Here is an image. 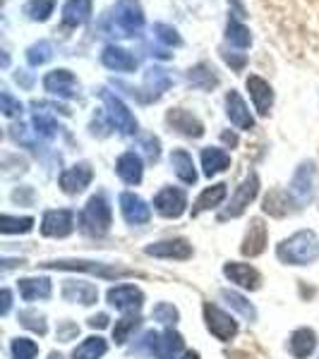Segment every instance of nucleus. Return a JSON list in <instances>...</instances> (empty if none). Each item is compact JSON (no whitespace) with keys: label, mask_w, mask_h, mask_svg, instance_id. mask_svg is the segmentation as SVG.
<instances>
[{"label":"nucleus","mask_w":319,"mask_h":359,"mask_svg":"<svg viewBox=\"0 0 319 359\" xmlns=\"http://www.w3.org/2000/svg\"><path fill=\"white\" fill-rule=\"evenodd\" d=\"M257 192H259V177L252 172V175L245 177V182H242L240 187L235 189V194H233V199H230L228 208H226V211H221V216H219V218H221V221H228V218H237L242 211H245L247 206L252 204L254 196H257Z\"/></svg>","instance_id":"423d86ee"},{"label":"nucleus","mask_w":319,"mask_h":359,"mask_svg":"<svg viewBox=\"0 0 319 359\" xmlns=\"http://www.w3.org/2000/svg\"><path fill=\"white\" fill-rule=\"evenodd\" d=\"M91 17V0H67L63 5V22L67 27H79Z\"/></svg>","instance_id":"393cba45"},{"label":"nucleus","mask_w":319,"mask_h":359,"mask_svg":"<svg viewBox=\"0 0 319 359\" xmlns=\"http://www.w3.org/2000/svg\"><path fill=\"white\" fill-rule=\"evenodd\" d=\"M63 297L67 302H79V304H94L98 299V292L91 283H82V280H67L63 285Z\"/></svg>","instance_id":"5701e85b"},{"label":"nucleus","mask_w":319,"mask_h":359,"mask_svg":"<svg viewBox=\"0 0 319 359\" xmlns=\"http://www.w3.org/2000/svg\"><path fill=\"white\" fill-rule=\"evenodd\" d=\"M276 257L283 264L291 266H307L319 259V240L312 230H300L291 235L276 247Z\"/></svg>","instance_id":"f257e3e1"},{"label":"nucleus","mask_w":319,"mask_h":359,"mask_svg":"<svg viewBox=\"0 0 319 359\" xmlns=\"http://www.w3.org/2000/svg\"><path fill=\"white\" fill-rule=\"evenodd\" d=\"M139 323H142V318H139V316H127V318H120V321H115L113 340L118 345L127 343V340H130V335L139 328Z\"/></svg>","instance_id":"e433bc0d"},{"label":"nucleus","mask_w":319,"mask_h":359,"mask_svg":"<svg viewBox=\"0 0 319 359\" xmlns=\"http://www.w3.org/2000/svg\"><path fill=\"white\" fill-rule=\"evenodd\" d=\"M10 311V290H3V306H0V314H8Z\"/></svg>","instance_id":"603ef678"},{"label":"nucleus","mask_w":319,"mask_h":359,"mask_svg":"<svg viewBox=\"0 0 319 359\" xmlns=\"http://www.w3.org/2000/svg\"><path fill=\"white\" fill-rule=\"evenodd\" d=\"M79 230L89 237H103L111 230V206L103 194H96L86 201L79 213Z\"/></svg>","instance_id":"f03ea898"},{"label":"nucleus","mask_w":319,"mask_h":359,"mask_svg":"<svg viewBox=\"0 0 319 359\" xmlns=\"http://www.w3.org/2000/svg\"><path fill=\"white\" fill-rule=\"evenodd\" d=\"M152 316L156 318V321H161V323H166V326H171V323H176V321H178V309H176L173 304L161 302V304H156V306H154Z\"/></svg>","instance_id":"a18cd8bd"},{"label":"nucleus","mask_w":319,"mask_h":359,"mask_svg":"<svg viewBox=\"0 0 319 359\" xmlns=\"http://www.w3.org/2000/svg\"><path fill=\"white\" fill-rule=\"evenodd\" d=\"M156 343H159V333H154V331H147L139 338V343L137 345H132V355H154V350H156Z\"/></svg>","instance_id":"37998d69"},{"label":"nucleus","mask_w":319,"mask_h":359,"mask_svg":"<svg viewBox=\"0 0 319 359\" xmlns=\"http://www.w3.org/2000/svg\"><path fill=\"white\" fill-rule=\"evenodd\" d=\"M230 165V156L223 151V149H204L202 151V168H204V175L211 177L216 172H223L226 168Z\"/></svg>","instance_id":"bb28decb"},{"label":"nucleus","mask_w":319,"mask_h":359,"mask_svg":"<svg viewBox=\"0 0 319 359\" xmlns=\"http://www.w3.org/2000/svg\"><path fill=\"white\" fill-rule=\"evenodd\" d=\"M226 113H228V120L237 130H254V118L247 111L245 101H242V96L237 91H230L226 96Z\"/></svg>","instance_id":"a211bd4d"},{"label":"nucleus","mask_w":319,"mask_h":359,"mask_svg":"<svg viewBox=\"0 0 319 359\" xmlns=\"http://www.w3.org/2000/svg\"><path fill=\"white\" fill-rule=\"evenodd\" d=\"M154 206L164 218H181L188 208V196L178 187H164L154 196Z\"/></svg>","instance_id":"0eeeda50"},{"label":"nucleus","mask_w":319,"mask_h":359,"mask_svg":"<svg viewBox=\"0 0 319 359\" xmlns=\"http://www.w3.org/2000/svg\"><path fill=\"white\" fill-rule=\"evenodd\" d=\"M144 252L149 257H161V259H190L193 257V245H190L185 237H176V240H164L149 245Z\"/></svg>","instance_id":"2eb2a0df"},{"label":"nucleus","mask_w":319,"mask_h":359,"mask_svg":"<svg viewBox=\"0 0 319 359\" xmlns=\"http://www.w3.org/2000/svg\"><path fill=\"white\" fill-rule=\"evenodd\" d=\"M20 323L25 328H29V331L39 333V335H46V331H48V326H46V318L39 314V311H34V309L20 311Z\"/></svg>","instance_id":"a19ab883"},{"label":"nucleus","mask_w":319,"mask_h":359,"mask_svg":"<svg viewBox=\"0 0 319 359\" xmlns=\"http://www.w3.org/2000/svg\"><path fill=\"white\" fill-rule=\"evenodd\" d=\"M247 91H250L257 113L269 115V108H271V103H274V91H271V86L266 84L262 77H257V74H250V77H247Z\"/></svg>","instance_id":"aec40b11"},{"label":"nucleus","mask_w":319,"mask_h":359,"mask_svg":"<svg viewBox=\"0 0 319 359\" xmlns=\"http://www.w3.org/2000/svg\"><path fill=\"white\" fill-rule=\"evenodd\" d=\"M10 350H13V359H34L39 355V345L29 338H15Z\"/></svg>","instance_id":"79ce46f5"},{"label":"nucleus","mask_w":319,"mask_h":359,"mask_svg":"<svg viewBox=\"0 0 319 359\" xmlns=\"http://www.w3.org/2000/svg\"><path fill=\"white\" fill-rule=\"evenodd\" d=\"M223 276L228 278L230 283H235V285L245 287V290H259V285H262V276H259V271L252 269V266H247V264H237V262L226 264Z\"/></svg>","instance_id":"ddd939ff"},{"label":"nucleus","mask_w":319,"mask_h":359,"mask_svg":"<svg viewBox=\"0 0 319 359\" xmlns=\"http://www.w3.org/2000/svg\"><path fill=\"white\" fill-rule=\"evenodd\" d=\"M171 86V77L166 74V69H159V67H152L147 72V82H144V91H147V98H144V103L147 101H156L164 91Z\"/></svg>","instance_id":"c85d7f7f"},{"label":"nucleus","mask_w":319,"mask_h":359,"mask_svg":"<svg viewBox=\"0 0 319 359\" xmlns=\"http://www.w3.org/2000/svg\"><path fill=\"white\" fill-rule=\"evenodd\" d=\"M288 347H291V355L295 359L310 357L312 352H315V347H317L315 331H312V328H298V331L291 335V343H288Z\"/></svg>","instance_id":"b1692460"},{"label":"nucleus","mask_w":319,"mask_h":359,"mask_svg":"<svg viewBox=\"0 0 319 359\" xmlns=\"http://www.w3.org/2000/svg\"><path fill=\"white\" fill-rule=\"evenodd\" d=\"M41 269H58V271H84L91 276L101 278H127V276H139L130 269H118V266H106V264H94V262H44L39 264Z\"/></svg>","instance_id":"20e7f679"},{"label":"nucleus","mask_w":319,"mask_h":359,"mask_svg":"<svg viewBox=\"0 0 319 359\" xmlns=\"http://www.w3.org/2000/svg\"><path fill=\"white\" fill-rule=\"evenodd\" d=\"M34 221L29 216H22V218H13V216H3V221H0V233L5 235H25L32 230Z\"/></svg>","instance_id":"4c0bfd02"},{"label":"nucleus","mask_w":319,"mask_h":359,"mask_svg":"<svg viewBox=\"0 0 319 359\" xmlns=\"http://www.w3.org/2000/svg\"><path fill=\"white\" fill-rule=\"evenodd\" d=\"M288 204H291V199H288L286 192H281V189H274V192L266 194L264 199V213H269V216L274 218H283L288 213Z\"/></svg>","instance_id":"72a5a7b5"},{"label":"nucleus","mask_w":319,"mask_h":359,"mask_svg":"<svg viewBox=\"0 0 319 359\" xmlns=\"http://www.w3.org/2000/svg\"><path fill=\"white\" fill-rule=\"evenodd\" d=\"M166 120H168V125H171L173 130H178L185 137L200 139L202 135H204V125H202L193 113L183 111V108H173V111H168Z\"/></svg>","instance_id":"f3484780"},{"label":"nucleus","mask_w":319,"mask_h":359,"mask_svg":"<svg viewBox=\"0 0 319 359\" xmlns=\"http://www.w3.org/2000/svg\"><path fill=\"white\" fill-rule=\"evenodd\" d=\"M0 103H3V113L8 115V118H13V115H17V113L22 111V103L15 101V98L10 96L8 91H3V94H0Z\"/></svg>","instance_id":"de8ad7c7"},{"label":"nucleus","mask_w":319,"mask_h":359,"mask_svg":"<svg viewBox=\"0 0 319 359\" xmlns=\"http://www.w3.org/2000/svg\"><path fill=\"white\" fill-rule=\"evenodd\" d=\"M48 359H63V355H58V352H51Z\"/></svg>","instance_id":"6e6d98bb"},{"label":"nucleus","mask_w":319,"mask_h":359,"mask_svg":"<svg viewBox=\"0 0 319 359\" xmlns=\"http://www.w3.org/2000/svg\"><path fill=\"white\" fill-rule=\"evenodd\" d=\"M77 333H79V326H77V323L63 321L60 326H58V340H63V343H67V340L77 338Z\"/></svg>","instance_id":"8fccbe9b"},{"label":"nucleus","mask_w":319,"mask_h":359,"mask_svg":"<svg viewBox=\"0 0 319 359\" xmlns=\"http://www.w3.org/2000/svg\"><path fill=\"white\" fill-rule=\"evenodd\" d=\"M188 77H190V84L197 86V89H204V91L214 89V86L219 84V77L214 74V69L209 67L207 62H200L197 67L190 69Z\"/></svg>","instance_id":"473e14b6"},{"label":"nucleus","mask_w":319,"mask_h":359,"mask_svg":"<svg viewBox=\"0 0 319 359\" xmlns=\"http://www.w3.org/2000/svg\"><path fill=\"white\" fill-rule=\"evenodd\" d=\"M223 142H228L230 147H235V144H237V139H235V135H228V132H226V135H223Z\"/></svg>","instance_id":"864d4df0"},{"label":"nucleus","mask_w":319,"mask_h":359,"mask_svg":"<svg viewBox=\"0 0 319 359\" xmlns=\"http://www.w3.org/2000/svg\"><path fill=\"white\" fill-rule=\"evenodd\" d=\"M101 98H103V106H106V113H108V118H111L115 130L123 132V135H135V132H137V120H135V115L127 111L125 103L120 101L118 96H113L111 91H106V89L101 91Z\"/></svg>","instance_id":"39448f33"},{"label":"nucleus","mask_w":319,"mask_h":359,"mask_svg":"<svg viewBox=\"0 0 319 359\" xmlns=\"http://www.w3.org/2000/svg\"><path fill=\"white\" fill-rule=\"evenodd\" d=\"M106 350H108L106 340L98 338V335H91V338H86L79 347H74L72 359H101L106 355Z\"/></svg>","instance_id":"2f4dec72"},{"label":"nucleus","mask_w":319,"mask_h":359,"mask_svg":"<svg viewBox=\"0 0 319 359\" xmlns=\"http://www.w3.org/2000/svg\"><path fill=\"white\" fill-rule=\"evenodd\" d=\"M221 297H223L230 306H233L235 311H240V314L245 316V318H250V321H254V318H257V309H254V306H252L250 302H247V299L242 297V294L230 292V290H223V292H221Z\"/></svg>","instance_id":"58836bf2"},{"label":"nucleus","mask_w":319,"mask_h":359,"mask_svg":"<svg viewBox=\"0 0 319 359\" xmlns=\"http://www.w3.org/2000/svg\"><path fill=\"white\" fill-rule=\"evenodd\" d=\"M89 326L91 328H106L108 326V316L106 314H96L89 318Z\"/></svg>","instance_id":"3c124183"},{"label":"nucleus","mask_w":319,"mask_h":359,"mask_svg":"<svg viewBox=\"0 0 319 359\" xmlns=\"http://www.w3.org/2000/svg\"><path fill=\"white\" fill-rule=\"evenodd\" d=\"M183 350V335L176 331L159 333V343H156L154 355L159 359H176L178 352Z\"/></svg>","instance_id":"c756f323"},{"label":"nucleus","mask_w":319,"mask_h":359,"mask_svg":"<svg viewBox=\"0 0 319 359\" xmlns=\"http://www.w3.org/2000/svg\"><path fill=\"white\" fill-rule=\"evenodd\" d=\"M226 36H228V41L237 46V48H247V46L252 43V36H250V29L245 25H240L237 20H230L228 22V29H226Z\"/></svg>","instance_id":"c9c22d12"},{"label":"nucleus","mask_w":319,"mask_h":359,"mask_svg":"<svg viewBox=\"0 0 319 359\" xmlns=\"http://www.w3.org/2000/svg\"><path fill=\"white\" fill-rule=\"evenodd\" d=\"M101 62L108 69H115V72H132L137 67L135 57L127 53V50L118 48V46H106L101 53Z\"/></svg>","instance_id":"4be33fe9"},{"label":"nucleus","mask_w":319,"mask_h":359,"mask_svg":"<svg viewBox=\"0 0 319 359\" xmlns=\"http://www.w3.org/2000/svg\"><path fill=\"white\" fill-rule=\"evenodd\" d=\"M108 302L120 311H139L144 304V294L135 285H118L108 290Z\"/></svg>","instance_id":"4468645a"},{"label":"nucleus","mask_w":319,"mask_h":359,"mask_svg":"<svg viewBox=\"0 0 319 359\" xmlns=\"http://www.w3.org/2000/svg\"><path fill=\"white\" fill-rule=\"evenodd\" d=\"M91 177H94L91 165L89 163H77L60 175V187L65 194H79V192H84V187H89Z\"/></svg>","instance_id":"dca6fc26"},{"label":"nucleus","mask_w":319,"mask_h":359,"mask_svg":"<svg viewBox=\"0 0 319 359\" xmlns=\"http://www.w3.org/2000/svg\"><path fill=\"white\" fill-rule=\"evenodd\" d=\"M74 228V216L67 208H58V211H46L41 221V233L46 237H67Z\"/></svg>","instance_id":"9d476101"},{"label":"nucleus","mask_w":319,"mask_h":359,"mask_svg":"<svg viewBox=\"0 0 319 359\" xmlns=\"http://www.w3.org/2000/svg\"><path fill=\"white\" fill-rule=\"evenodd\" d=\"M115 172L120 175V180L127 184H139L142 182V158L135 154V151H127L118 158V163H115Z\"/></svg>","instance_id":"412c9836"},{"label":"nucleus","mask_w":319,"mask_h":359,"mask_svg":"<svg viewBox=\"0 0 319 359\" xmlns=\"http://www.w3.org/2000/svg\"><path fill=\"white\" fill-rule=\"evenodd\" d=\"M142 149H144V154H147L149 161L159 158V139H156L154 135H144L142 137Z\"/></svg>","instance_id":"09e8293b"},{"label":"nucleus","mask_w":319,"mask_h":359,"mask_svg":"<svg viewBox=\"0 0 319 359\" xmlns=\"http://www.w3.org/2000/svg\"><path fill=\"white\" fill-rule=\"evenodd\" d=\"M20 294H22V299H27V302H34V299H48L51 297V280L48 278H22Z\"/></svg>","instance_id":"a878e982"},{"label":"nucleus","mask_w":319,"mask_h":359,"mask_svg":"<svg viewBox=\"0 0 319 359\" xmlns=\"http://www.w3.org/2000/svg\"><path fill=\"white\" fill-rule=\"evenodd\" d=\"M34 127H37L34 132H37L39 137H46V139L56 137L58 130H60V127H58L51 118H46V115H34Z\"/></svg>","instance_id":"c03bdc74"},{"label":"nucleus","mask_w":319,"mask_h":359,"mask_svg":"<svg viewBox=\"0 0 319 359\" xmlns=\"http://www.w3.org/2000/svg\"><path fill=\"white\" fill-rule=\"evenodd\" d=\"M154 32H156V36H159L166 46H181V36H178V32H176L173 27H168V25H156V27H154Z\"/></svg>","instance_id":"49530a36"},{"label":"nucleus","mask_w":319,"mask_h":359,"mask_svg":"<svg viewBox=\"0 0 319 359\" xmlns=\"http://www.w3.org/2000/svg\"><path fill=\"white\" fill-rule=\"evenodd\" d=\"M226 199V184L219 182V184H211V187H207L204 192L200 194V199H197V204L193 208V216L202 211H209V208H216L221 201Z\"/></svg>","instance_id":"7c9ffc66"},{"label":"nucleus","mask_w":319,"mask_h":359,"mask_svg":"<svg viewBox=\"0 0 319 359\" xmlns=\"http://www.w3.org/2000/svg\"><path fill=\"white\" fill-rule=\"evenodd\" d=\"M204 318H207V328L211 331V335H216L219 340H230L237 333V323L226 314L223 309H219L216 304H204Z\"/></svg>","instance_id":"6e6552de"},{"label":"nucleus","mask_w":319,"mask_h":359,"mask_svg":"<svg viewBox=\"0 0 319 359\" xmlns=\"http://www.w3.org/2000/svg\"><path fill=\"white\" fill-rule=\"evenodd\" d=\"M51 55H53V46L48 41H39L27 50V62L32 67H39V65H44V62H48Z\"/></svg>","instance_id":"ea45409f"},{"label":"nucleus","mask_w":319,"mask_h":359,"mask_svg":"<svg viewBox=\"0 0 319 359\" xmlns=\"http://www.w3.org/2000/svg\"><path fill=\"white\" fill-rule=\"evenodd\" d=\"M120 211H123V218L130 225H144L152 218V208H149L147 201L132 192L120 194Z\"/></svg>","instance_id":"9b49d317"},{"label":"nucleus","mask_w":319,"mask_h":359,"mask_svg":"<svg viewBox=\"0 0 319 359\" xmlns=\"http://www.w3.org/2000/svg\"><path fill=\"white\" fill-rule=\"evenodd\" d=\"M171 165L176 170V175L183 180L185 184H195L197 182V170H195V163H193V156L183 149L171 154Z\"/></svg>","instance_id":"cd10ccee"},{"label":"nucleus","mask_w":319,"mask_h":359,"mask_svg":"<svg viewBox=\"0 0 319 359\" xmlns=\"http://www.w3.org/2000/svg\"><path fill=\"white\" fill-rule=\"evenodd\" d=\"M181 359H200V355H197V352H185Z\"/></svg>","instance_id":"5fc2aeb1"},{"label":"nucleus","mask_w":319,"mask_h":359,"mask_svg":"<svg viewBox=\"0 0 319 359\" xmlns=\"http://www.w3.org/2000/svg\"><path fill=\"white\" fill-rule=\"evenodd\" d=\"M53 8H56V0H29L25 5V13L29 20L46 22L51 15H53Z\"/></svg>","instance_id":"f704fd0d"},{"label":"nucleus","mask_w":319,"mask_h":359,"mask_svg":"<svg viewBox=\"0 0 319 359\" xmlns=\"http://www.w3.org/2000/svg\"><path fill=\"white\" fill-rule=\"evenodd\" d=\"M291 196L295 204H310L315 196V163H303L295 170L291 182Z\"/></svg>","instance_id":"1a4fd4ad"},{"label":"nucleus","mask_w":319,"mask_h":359,"mask_svg":"<svg viewBox=\"0 0 319 359\" xmlns=\"http://www.w3.org/2000/svg\"><path fill=\"white\" fill-rule=\"evenodd\" d=\"M44 89L51 91L56 96H63V98H72L77 96V79L72 77L70 69H53L44 77Z\"/></svg>","instance_id":"f8f14e48"},{"label":"nucleus","mask_w":319,"mask_h":359,"mask_svg":"<svg viewBox=\"0 0 319 359\" xmlns=\"http://www.w3.org/2000/svg\"><path fill=\"white\" fill-rule=\"evenodd\" d=\"M111 20L113 32H118V36H132V34L144 27L142 5L137 0H118L111 13Z\"/></svg>","instance_id":"7ed1b4c3"},{"label":"nucleus","mask_w":319,"mask_h":359,"mask_svg":"<svg viewBox=\"0 0 319 359\" xmlns=\"http://www.w3.org/2000/svg\"><path fill=\"white\" fill-rule=\"evenodd\" d=\"M266 247V225L262 223V218H252L250 228L245 233V240H242L240 252L245 257H259Z\"/></svg>","instance_id":"6ab92c4d"}]
</instances>
